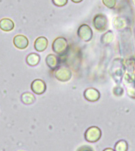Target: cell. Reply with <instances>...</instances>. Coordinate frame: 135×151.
<instances>
[{
  "instance_id": "19",
  "label": "cell",
  "mask_w": 135,
  "mask_h": 151,
  "mask_svg": "<svg viewBox=\"0 0 135 151\" xmlns=\"http://www.w3.org/2000/svg\"><path fill=\"white\" fill-rule=\"evenodd\" d=\"M22 101L26 104H30L35 101V97L30 93H25L22 94Z\"/></svg>"
},
{
  "instance_id": "6",
  "label": "cell",
  "mask_w": 135,
  "mask_h": 151,
  "mask_svg": "<svg viewBox=\"0 0 135 151\" xmlns=\"http://www.w3.org/2000/svg\"><path fill=\"white\" fill-rule=\"evenodd\" d=\"M55 77L60 82H65L69 81L72 77L71 70L67 67L62 66V67H59L58 69L55 70Z\"/></svg>"
},
{
  "instance_id": "25",
  "label": "cell",
  "mask_w": 135,
  "mask_h": 151,
  "mask_svg": "<svg viewBox=\"0 0 135 151\" xmlns=\"http://www.w3.org/2000/svg\"><path fill=\"white\" fill-rule=\"evenodd\" d=\"M103 151H115L113 149L111 148H106L105 150H103Z\"/></svg>"
},
{
  "instance_id": "18",
  "label": "cell",
  "mask_w": 135,
  "mask_h": 151,
  "mask_svg": "<svg viewBox=\"0 0 135 151\" xmlns=\"http://www.w3.org/2000/svg\"><path fill=\"white\" fill-rule=\"evenodd\" d=\"M128 143L125 140H119L115 145V151H127Z\"/></svg>"
},
{
  "instance_id": "24",
  "label": "cell",
  "mask_w": 135,
  "mask_h": 151,
  "mask_svg": "<svg viewBox=\"0 0 135 151\" xmlns=\"http://www.w3.org/2000/svg\"><path fill=\"white\" fill-rule=\"evenodd\" d=\"M73 3H81V2H82L83 0H71Z\"/></svg>"
},
{
  "instance_id": "17",
  "label": "cell",
  "mask_w": 135,
  "mask_h": 151,
  "mask_svg": "<svg viewBox=\"0 0 135 151\" xmlns=\"http://www.w3.org/2000/svg\"><path fill=\"white\" fill-rule=\"evenodd\" d=\"M113 25L114 27L116 28V29H122L123 28L125 27L126 25V22L124 18L120 17H117L114 18L113 21Z\"/></svg>"
},
{
  "instance_id": "26",
  "label": "cell",
  "mask_w": 135,
  "mask_h": 151,
  "mask_svg": "<svg viewBox=\"0 0 135 151\" xmlns=\"http://www.w3.org/2000/svg\"><path fill=\"white\" fill-rule=\"evenodd\" d=\"M134 4H135V0H134Z\"/></svg>"
},
{
  "instance_id": "8",
  "label": "cell",
  "mask_w": 135,
  "mask_h": 151,
  "mask_svg": "<svg viewBox=\"0 0 135 151\" xmlns=\"http://www.w3.org/2000/svg\"><path fill=\"white\" fill-rule=\"evenodd\" d=\"M84 97L88 101L95 102L100 99L101 93H100L99 90L95 88H88L84 92Z\"/></svg>"
},
{
  "instance_id": "5",
  "label": "cell",
  "mask_w": 135,
  "mask_h": 151,
  "mask_svg": "<svg viewBox=\"0 0 135 151\" xmlns=\"http://www.w3.org/2000/svg\"><path fill=\"white\" fill-rule=\"evenodd\" d=\"M93 30L91 27L87 24H82L79 26L78 29V36L85 42H88L93 38Z\"/></svg>"
},
{
  "instance_id": "13",
  "label": "cell",
  "mask_w": 135,
  "mask_h": 151,
  "mask_svg": "<svg viewBox=\"0 0 135 151\" xmlns=\"http://www.w3.org/2000/svg\"><path fill=\"white\" fill-rule=\"evenodd\" d=\"M46 63L50 69L55 70L59 66V60L55 55L49 54L46 57Z\"/></svg>"
},
{
  "instance_id": "22",
  "label": "cell",
  "mask_w": 135,
  "mask_h": 151,
  "mask_svg": "<svg viewBox=\"0 0 135 151\" xmlns=\"http://www.w3.org/2000/svg\"><path fill=\"white\" fill-rule=\"evenodd\" d=\"M68 0H52V3L56 6H64L66 5Z\"/></svg>"
},
{
  "instance_id": "2",
  "label": "cell",
  "mask_w": 135,
  "mask_h": 151,
  "mask_svg": "<svg viewBox=\"0 0 135 151\" xmlns=\"http://www.w3.org/2000/svg\"><path fill=\"white\" fill-rule=\"evenodd\" d=\"M93 25L98 32H105L108 26V17L103 14H97L94 16Z\"/></svg>"
},
{
  "instance_id": "4",
  "label": "cell",
  "mask_w": 135,
  "mask_h": 151,
  "mask_svg": "<svg viewBox=\"0 0 135 151\" xmlns=\"http://www.w3.org/2000/svg\"><path fill=\"white\" fill-rule=\"evenodd\" d=\"M101 129L99 128L98 127L93 126L88 127L86 130L85 133V138L86 141L89 142H96L101 139Z\"/></svg>"
},
{
  "instance_id": "14",
  "label": "cell",
  "mask_w": 135,
  "mask_h": 151,
  "mask_svg": "<svg viewBox=\"0 0 135 151\" xmlns=\"http://www.w3.org/2000/svg\"><path fill=\"white\" fill-rule=\"evenodd\" d=\"M126 68L128 69V74L135 80V55L132 56L130 60H127L125 63Z\"/></svg>"
},
{
  "instance_id": "23",
  "label": "cell",
  "mask_w": 135,
  "mask_h": 151,
  "mask_svg": "<svg viewBox=\"0 0 135 151\" xmlns=\"http://www.w3.org/2000/svg\"><path fill=\"white\" fill-rule=\"evenodd\" d=\"M77 151H93V150L88 146H81L77 150Z\"/></svg>"
},
{
  "instance_id": "20",
  "label": "cell",
  "mask_w": 135,
  "mask_h": 151,
  "mask_svg": "<svg viewBox=\"0 0 135 151\" xmlns=\"http://www.w3.org/2000/svg\"><path fill=\"white\" fill-rule=\"evenodd\" d=\"M102 3L108 9H113L116 7L117 0H102Z\"/></svg>"
},
{
  "instance_id": "12",
  "label": "cell",
  "mask_w": 135,
  "mask_h": 151,
  "mask_svg": "<svg viewBox=\"0 0 135 151\" xmlns=\"http://www.w3.org/2000/svg\"><path fill=\"white\" fill-rule=\"evenodd\" d=\"M14 28V23L10 18H3L0 21V29L5 32L11 31Z\"/></svg>"
},
{
  "instance_id": "15",
  "label": "cell",
  "mask_w": 135,
  "mask_h": 151,
  "mask_svg": "<svg viewBox=\"0 0 135 151\" xmlns=\"http://www.w3.org/2000/svg\"><path fill=\"white\" fill-rule=\"evenodd\" d=\"M114 38H115V35H114L113 32L111 30H108L107 32H104L101 36V42L103 45H109V44H111V43L113 41Z\"/></svg>"
},
{
  "instance_id": "7",
  "label": "cell",
  "mask_w": 135,
  "mask_h": 151,
  "mask_svg": "<svg viewBox=\"0 0 135 151\" xmlns=\"http://www.w3.org/2000/svg\"><path fill=\"white\" fill-rule=\"evenodd\" d=\"M123 82L126 89L128 96L133 99H135V80L127 73L123 78Z\"/></svg>"
},
{
  "instance_id": "9",
  "label": "cell",
  "mask_w": 135,
  "mask_h": 151,
  "mask_svg": "<svg viewBox=\"0 0 135 151\" xmlns=\"http://www.w3.org/2000/svg\"><path fill=\"white\" fill-rule=\"evenodd\" d=\"M31 89L34 93L37 95L43 94L46 90V84L43 80L36 79L31 84Z\"/></svg>"
},
{
  "instance_id": "16",
  "label": "cell",
  "mask_w": 135,
  "mask_h": 151,
  "mask_svg": "<svg viewBox=\"0 0 135 151\" xmlns=\"http://www.w3.org/2000/svg\"><path fill=\"white\" fill-rule=\"evenodd\" d=\"M26 62L30 66H36L39 63V56L36 53H31L26 58Z\"/></svg>"
},
{
  "instance_id": "3",
  "label": "cell",
  "mask_w": 135,
  "mask_h": 151,
  "mask_svg": "<svg viewBox=\"0 0 135 151\" xmlns=\"http://www.w3.org/2000/svg\"><path fill=\"white\" fill-rule=\"evenodd\" d=\"M68 48V43L64 37H57L52 43V49L56 54L62 55L66 53Z\"/></svg>"
},
{
  "instance_id": "1",
  "label": "cell",
  "mask_w": 135,
  "mask_h": 151,
  "mask_svg": "<svg viewBox=\"0 0 135 151\" xmlns=\"http://www.w3.org/2000/svg\"><path fill=\"white\" fill-rule=\"evenodd\" d=\"M126 70V68L124 61L120 58L116 59L112 62L109 73L111 74V77L112 78V79L116 82V83L120 84L123 82V78L125 76Z\"/></svg>"
},
{
  "instance_id": "21",
  "label": "cell",
  "mask_w": 135,
  "mask_h": 151,
  "mask_svg": "<svg viewBox=\"0 0 135 151\" xmlns=\"http://www.w3.org/2000/svg\"><path fill=\"white\" fill-rule=\"evenodd\" d=\"M113 93L115 96H117V97H120L123 94V92H124V89L122 86H120L119 85L116 86L114 87L113 89Z\"/></svg>"
},
{
  "instance_id": "10",
  "label": "cell",
  "mask_w": 135,
  "mask_h": 151,
  "mask_svg": "<svg viewBox=\"0 0 135 151\" xmlns=\"http://www.w3.org/2000/svg\"><path fill=\"white\" fill-rule=\"evenodd\" d=\"M14 45L18 49H25L29 45V40L27 37L23 35H17L14 38Z\"/></svg>"
},
{
  "instance_id": "11",
  "label": "cell",
  "mask_w": 135,
  "mask_h": 151,
  "mask_svg": "<svg viewBox=\"0 0 135 151\" xmlns=\"http://www.w3.org/2000/svg\"><path fill=\"white\" fill-rule=\"evenodd\" d=\"M47 45H48V41L46 37H38L37 40H35V49L37 50V52H44V50L47 48Z\"/></svg>"
}]
</instances>
